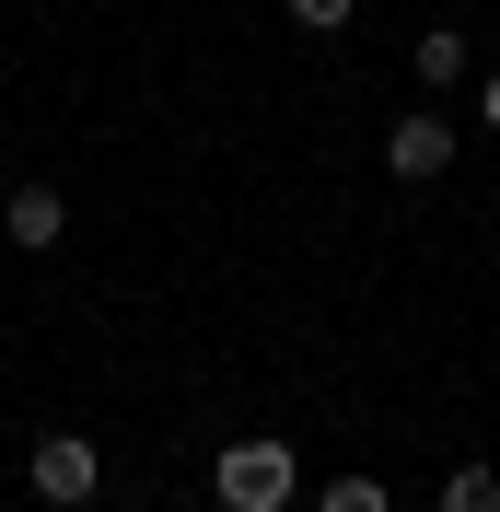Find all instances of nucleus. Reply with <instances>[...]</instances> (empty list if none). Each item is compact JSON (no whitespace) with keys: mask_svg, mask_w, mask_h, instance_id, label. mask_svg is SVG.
Segmentation results:
<instances>
[{"mask_svg":"<svg viewBox=\"0 0 500 512\" xmlns=\"http://www.w3.org/2000/svg\"><path fill=\"white\" fill-rule=\"evenodd\" d=\"M431 512H500V478H489V466L466 454V466H454V478L431 489Z\"/></svg>","mask_w":500,"mask_h":512,"instance_id":"423d86ee","label":"nucleus"},{"mask_svg":"<svg viewBox=\"0 0 500 512\" xmlns=\"http://www.w3.org/2000/svg\"><path fill=\"white\" fill-rule=\"evenodd\" d=\"M314 512H396V489H373V478H338V489H314Z\"/></svg>","mask_w":500,"mask_h":512,"instance_id":"0eeeda50","label":"nucleus"},{"mask_svg":"<svg viewBox=\"0 0 500 512\" xmlns=\"http://www.w3.org/2000/svg\"><path fill=\"white\" fill-rule=\"evenodd\" d=\"M384 163H396V187H431L454 163V117H396L384 128Z\"/></svg>","mask_w":500,"mask_h":512,"instance_id":"7ed1b4c3","label":"nucleus"},{"mask_svg":"<svg viewBox=\"0 0 500 512\" xmlns=\"http://www.w3.org/2000/svg\"><path fill=\"white\" fill-rule=\"evenodd\" d=\"M349 12H361V0H291V24H303V35H338Z\"/></svg>","mask_w":500,"mask_h":512,"instance_id":"6e6552de","label":"nucleus"},{"mask_svg":"<svg viewBox=\"0 0 500 512\" xmlns=\"http://www.w3.org/2000/svg\"><path fill=\"white\" fill-rule=\"evenodd\" d=\"M210 501L221 512H291V501H303V454H291V443H221Z\"/></svg>","mask_w":500,"mask_h":512,"instance_id":"f257e3e1","label":"nucleus"},{"mask_svg":"<svg viewBox=\"0 0 500 512\" xmlns=\"http://www.w3.org/2000/svg\"><path fill=\"white\" fill-rule=\"evenodd\" d=\"M24 489H35L47 512H82V501L105 489V466H94V443H82V431H47V443L24 454Z\"/></svg>","mask_w":500,"mask_h":512,"instance_id":"f03ea898","label":"nucleus"},{"mask_svg":"<svg viewBox=\"0 0 500 512\" xmlns=\"http://www.w3.org/2000/svg\"><path fill=\"white\" fill-rule=\"evenodd\" d=\"M0 233H12V245H59V233H70V198L59 187H12V198H0Z\"/></svg>","mask_w":500,"mask_h":512,"instance_id":"20e7f679","label":"nucleus"},{"mask_svg":"<svg viewBox=\"0 0 500 512\" xmlns=\"http://www.w3.org/2000/svg\"><path fill=\"white\" fill-rule=\"evenodd\" d=\"M407 70H419L431 94H454V82H466V35H454V24H419V47H407Z\"/></svg>","mask_w":500,"mask_h":512,"instance_id":"39448f33","label":"nucleus"},{"mask_svg":"<svg viewBox=\"0 0 500 512\" xmlns=\"http://www.w3.org/2000/svg\"><path fill=\"white\" fill-rule=\"evenodd\" d=\"M477 117H489V128H500V70H489V94H477Z\"/></svg>","mask_w":500,"mask_h":512,"instance_id":"1a4fd4ad","label":"nucleus"}]
</instances>
